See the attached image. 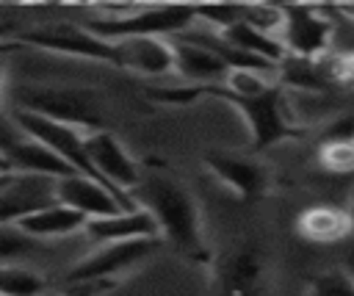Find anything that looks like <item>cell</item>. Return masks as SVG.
<instances>
[{
    "label": "cell",
    "instance_id": "277c9868",
    "mask_svg": "<svg viewBox=\"0 0 354 296\" xmlns=\"http://www.w3.org/2000/svg\"><path fill=\"white\" fill-rule=\"evenodd\" d=\"M19 108L77 127L83 133L102 130V113L88 89H53V86L30 89L19 94Z\"/></svg>",
    "mask_w": 354,
    "mask_h": 296
},
{
    "label": "cell",
    "instance_id": "ac0fdd59",
    "mask_svg": "<svg viewBox=\"0 0 354 296\" xmlns=\"http://www.w3.org/2000/svg\"><path fill=\"white\" fill-rule=\"evenodd\" d=\"M277 69H279V86L282 89L326 91L329 86H335L332 64L326 58H296V55H285Z\"/></svg>",
    "mask_w": 354,
    "mask_h": 296
},
{
    "label": "cell",
    "instance_id": "5b68a950",
    "mask_svg": "<svg viewBox=\"0 0 354 296\" xmlns=\"http://www.w3.org/2000/svg\"><path fill=\"white\" fill-rule=\"evenodd\" d=\"M160 238H133V241H116L105 243L94 255L83 257L75 263L66 274L69 285H83V282H116L119 274L130 271L136 263L147 260L158 249Z\"/></svg>",
    "mask_w": 354,
    "mask_h": 296
},
{
    "label": "cell",
    "instance_id": "603a6c76",
    "mask_svg": "<svg viewBox=\"0 0 354 296\" xmlns=\"http://www.w3.org/2000/svg\"><path fill=\"white\" fill-rule=\"evenodd\" d=\"M243 17H246V6H199L196 8V19H205L207 25L218 28V33L243 22Z\"/></svg>",
    "mask_w": 354,
    "mask_h": 296
},
{
    "label": "cell",
    "instance_id": "9c48e42d",
    "mask_svg": "<svg viewBox=\"0 0 354 296\" xmlns=\"http://www.w3.org/2000/svg\"><path fill=\"white\" fill-rule=\"evenodd\" d=\"M55 202V180L8 172L0 183V227H11L39 207Z\"/></svg>",
    "mask_w": 354,
    "mask_h": 296
},
{
    "label": "cell",
    "instance_id": "484cf974",
    "mask_svg": "<svg viewBox=\"0 0 354 296\" xmlns=\"http://www.w3.org/2000/svg\"><path fill=\"white\" fill-rule=\"evenodd\" d=\"M108 288H113V282H83V285H69L61 296H97Z\"/></svg>",
    "mask_w": 354,
    "mask_h": 296
},
{
    "label": "cell",
    "instance_id": "30bf717a",
    "mask_svg": "<svg viewBox=\"0 0 354 296\" xmlns=\"http://www.w3.org/2000/svg\"><path fill=\"white\" fill-rule=\"evenodd\" d=\"M202 163L213 177H218L243 202L260 199L268 188V174L257 160H249V158H241V155L224 152V149H207L202 155Z\"/></svg>",
    "mask_w": 354,
    "mask_h": 296
},
{
    "label": "cell",
    "instance_id": "5bb4252c",
    "mask_svg": "<svg viewBox=\"0 0 354 296\" xmlns=\"http://www.w3.org/2000/svg\"><path fill=\"white\" fill-rule=\"evenodd\" d=\"M55 199L75 207L86 219H105V216L124 213V205L105 185H100V183H94L83 174L55 180Z\"/></svg>",
    "mask_w": 354,
    "mask_h": 296
},
{
    "label": "cell",
    "instance_id": "44dd1931",
    "mask_svg": "<svg viewBox=\"0 0 354 296\" xmlns=\"http://www.w3.org/2000/svg\"><path fill=\"white\" fill-rule=\"evenodd\" d=\"M318 160L329 174H354V136H326Z\"/></svg>",
    "mask_w": 354,
    "mask_h": 296
},
{
    "label": "cell",
    "instance_id": "7402d4cb",
    "mask_svg": "<svg viewBox=\"0 0 354 296\" xmlns=\"http://www.w3.org/2000/svg\"><path fill=\"white\" fill-rule=\"evenodd\" d=\"M44 279L19 266L0 263V296H41Z\"/></svg>",
    "mask_w": 354,
    "mask_h": 296
},
{
    "label": "cell",
    "instance_id": "2e32d148",
    "mask_svg": "<svg viewBox=\"0 0 354 296\" xmlns=\"http://www.w3.org/2000/svg\"><path fill=\"white\" fill-rule=\"evenodd\" d=\"M296 230L304 241L310 243H340L343 238L351 235L354 221L348 210L335 207V205H313L299 213Z\"/></svg>",
    "mask_w": 354,
    "mask_h": 296
},
{
    "label": "cell",
    "instance_id": "8fae6325",
    "mask_svg": "<svg viewBox=\"0 0 354 296\" xmlns=\"http://www.w3.org/2000/svg\"><path fill=\"white\" fill-rule=\"evenodd\" d=\"M113 44V66L158 77L174 69V50L171 39H158V36H136V39H119Z\"/></svg>",
    "mask_w": 354,
    "mask_h": 296
},
{
    "label": "cell",
    "instance_id": "cb8c5ba5",
    "mask_svg": "<svg viewBox=\"0 0 354 296\" xmlns=\"http://www.w3.org/2000/svg\"><path fill=\"white\" fill-rule=\"evenodd\" d=\"M36 246V241L30 235H25L19 227H0V263L6 260H14L25 252H30Z\"/></svg>",
    "mask_w": 354,
    "mask_h": 296
},
{
    "label": "cell",
    "instance_id": "52a82bcc",
    "mask_svg": "<svg viewBox=\"0 0 354 296\" xmlns=\"http://www.w3.org/2000/svg\"><path fill=\"white\" fill-rule=\"evenodd\" d=\"M17 41H25L30 47L39 50H50V53H64V55H77V58H88V61H102L113 66V44L94 36L91 30H86L83 25H44L28 33H19Z\"/></svg>",
    "mask_w": 354,
    "mask_h": 296
},
{
    "label": "cell",
    "instance_id": "7c38bea8",
    "mask_svg": "<svg viewBox=\"0 0 354 296\" xmlns=\"http://www.w3.org/2000/svg\"><path fill=\"white\" fill-rule=\"evenodd\" d=\"M171 50H174V72L185 77L191 86H224L230 66L202 39L174 36Z\"/></svg>",
    "mask_w": 354,
    "mask_h": 296
},
{
    "label": "cell",
    "instance_id": "83f0119b",
    "mask_svg": "<svg viewBox=\"0 0 354 296\" xmlns=\"http://www.w3.org/2000/svg\"><path fill=\"white\" fill-rule=\"evenodd\" d=\"M343 268H346V271H348V274L354 277V252H351V255H348V257L343 260Z\"/></svg>",
    "mask_w": 354,
    "mask_h": 296
},
{
    "label": "cell",
    "instance_id": "f1b7e54d",
    "mask_svg": "<svg viewBox=\"0 0 354 296\" xmlns=\"http://www.w3.org/2000/svg\"><path fill=\"white\" fill-rule=\"evenodd\" d=\"M348 216H351V221H354V188H351V194H348Z\"/></svg>",
    "mask_w": 354,
    "mask_h": 296
},
{
    "label": "cell",
    "instance_id": "f546056e",
    "mask_svg": "<svg viewBox=\"0 0 354 296\" xmlns=\"http://www.w3.org/2000/svg\"><path fill=\"white\" fill-rule=\"evenodd\" d=\"M0 94H3V55H0Z\"/></svg>",
    "mask_w": 354,
    "mask_h": 296
},
{
    "label": "cell",
    "instance_id": "9a60e30c",
    "mask_svg": "<svg viewBox=\"0 0 354 296\" xmlns=\"http://www.w3.org/2000/svg\"><path fill=\"white\" fill-rule=\"evenodd\" d=\"M83 232L97 243H116V241H133V238H160L155 219L144 207L124 210V213L105 216V219H88Z\"/></svg>",
    "mask_w": 354,
    "mask_h": 296
},
{
    "label": "cell",
    "instance_id": "8992f818",
    "mask_svg": "<svg viewBox=\"0 0 354 296\" xmlns=\"http://www.w3.org/2000/svg\"><path fill=\"white\" fill-rule=\"evenodd\" d=\"M83 147L94 169L102 174V180L122 196L133 199V191L141 183V169L133 160V155L124 149V144L108 130H88L83 133Z\"/></svg>",
    "mask_w": 354,
    "mask_h": 296
},
{
    "label": "cell",
    "instance_id": "6da1fadb",
    "mask_svg": "<svg viewBox=\"0 0 354 296\" xmlns=\"http://www.w3.org/2000/svg\"><path fill=\"white\" fill-rule=\"evenodd\" d=\"M149 97L158 102H169V105H188L199 97H218L224 102H230L246 122L249 133H252V144L257 149L290 141V138H301L304 127L290 122L288 116V105H285V89L277 83L263 94L254 97H241L232 94L224 86H185V89H149Z\"/></svg>",
    "mask_w": 354,
    "mask_h": 296
},
{
    "label": "cell",
    "instance_id": "d4e9b609",
    "mask_svg": "<svg viewBox=\"0 0 354 296\" xmlns=\"http://www.w3.org/2000/svg\"><path fill=\"white\" fill-rule=\"evenodd\" d=\"M329 64H332V77H335V83H348V86H354V50H351V53H343V55H337V58H332Z\"/></svg>",
    "mask_w": 354,
    "mask_h": 296
},
{
    "label": "cell",
    "instance_id": "3957f363",
    "mask_svg": "<svg viewBox=\"0 0 354 296\" xmlns=\"http://www.w3.org/2000/svg\"><path fill=\"white\" fill-rule=\"evenodd\" d=\"M97 11L100 17L83 22V28L105 41L136 36L174 39L196 19V8L188 6H100Z\"/></svg>",
    "mask_w": 354,
    "mask_h": 296
},
{
    "label": "cell",
    "instance_id": "ffe728a7",
    "mask_svg": "<svg viewBox=\"0 0 354 296\" xmlns=\"http://www.w3.org/2000/svg\"><path fill=\"white\" fill-rule=\"evenodd\" d=\"M218 36H221L227 44H232V47H238V50H243V53H249V55H257V58H263V61H268V64H274V66L288 55L285 44H282L277 36H268V33L252 28L249 22H238V25H232L230 30H224V33H218Z\"/></svg>",
    "mask_w": 354,
    "mask_h": 296
},
{
    "label": "cell",
    "instance_id": "4316f807",
    "mask_svg": "<svg viewBox=\"0 0 354 296\" xmlns=\"http://www.w3.org/2000/svg\"><path fill=\"white\" fill-rule=\"evenodd\" d=\"M19 44H17V39H11V41H6V39H0V55H6V53H14Z\"/></svg>",
    "mask_w": 354,
    "mask_h": 296
},
{
    "label": "cell",
    "instance_id": "ba28073f",
    "mask_svg": "<svg viewBox=\"0 0 354 296\" xmlns=\"http://www.w3.org/2000/svg\"><path fill=\"white\" fill-rule=\"evenodd\" d=\"M282 11H285V22H282L279 41L285 44L288 55L324 58V50L329 47L335 22L310 6H282Z\"/></svg>",
    "mask_w": 354,
    "mask_h": 296
},
{
    "label": "cell",
    "instance_id": "7a4b0ae2",
    "mask_svg": "<svg viewBox=\"0 0 354 296\" xmlns=\"http://www.w3.org/2000/svg\"><path fill=\"white\" fill-rule=\"evenodd\" d=\"M133 199L138 207H144L155 219L160 238H169L194 263H202V266L210 263V249L202 235V216H199L196 199L174 177L158 174V172L141 174V183L133 191Z\"/></svg>",
    "mask_w": 354,
    "mask_h": 296
},
{
    "label": "cell",
    "instance_id": "4fadbf2b",
    "mask_svg": "<svg viewBox=\"0 0 354 296\" xmlns=\"http://www.w3.org/2000/svg\"><path fill=\"white\" fill-rule=\"evenodd\" d=\"M0 163L6 166V172H17V174H39V177H72L77 174L58 152H53L47 144L19 136L6 152H0Z\"/></svg>",
    "mask_w": 354,
    "mask_h": 296
},
{
    "label": "cell",
    "instance_id": "e0dca14e",
    "mask_svg": "<svg viewBox=\"0 0 354 296\" xmlns=\"http://www.w3.org/2000/svg\"><path fill=\"white\" fill-rule=\"evenodd\" d=\"M86 221L88 219L83 213H77L75 207H69V205L55 199L53 205L39 207L30 216L19 219L14 227H19L33 241H39V238H64V235H72V232H83Z\"/></svg>",
    "mask_w": 354,
    "mask_h": 296
},
{
    "label": "cell",
    "instance_id": "d6986e66",
    "mask_svg": "<svg viewBox=\"0 0 354 296\" xmlns=\"http://www.w3.org/2000/svg\"><path fill=\"white\" fill-rule=\"evenodd\" d=\"M257 279H260V257L252 249L230 255L218 268L221 296H252Z\"/></svg>",
    "mask_w": 354,
    "mask_h": 296
}]
</instances>
